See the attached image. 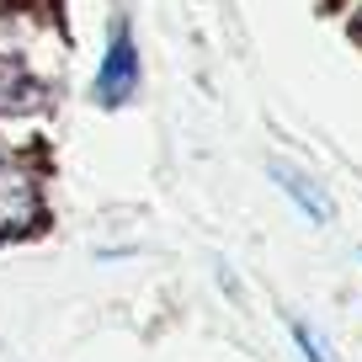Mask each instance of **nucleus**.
I'll use <instances>...</instances> for the list:
<instances>
[{
  "mask_svg": "<svg viewBox=\"0 0 362 362\" xmlns=\"http://www.w3.org/2000/svg\"><path fill=\"white\" fill-rule=\"evenodd\" d=\"M139 90V48L128 37V27H112L107 37V59L96 69V102L102 107H128Z\"/></svg>",
  "mask_w": 362,
  "mask_h": 362,
  "instance_id": "f257e3e1",
  "label": "nucleus"
},
{
  "mask_svg": "<svg viewBox=\"0 0 362 362\" xmlns=\"http://www.w3.org/2000/svg\"><path fill=\"white\" fill-rule=\"evenodd\" d=\"M43 218V203H37V187L22 165L0 155V240L11 235H27V229Z\"/></svg>",
  "mask_w": 362,
  "mask_h": 362,
  "instance_id": "f03ea898",
  "label": "nucleus"
},
{
  "mask_svg": "<svg viewBox=\"0 0 362 362\" xmlns=\"http://www.w3.org/2000/svg\"><path fill=\"white\" fill-rule=\"evenodd\" d=\"M272 176L283 181V192H288V197H293V203H298V214H309V218H315V224H330V214H336V208H330V197L320 192L315 181L304 176V170L283 165V160H272Z\"/></svg>",
  "mask_w": 362,
  "mask_h": 362,
  "instance_id": "7ed1b4c3",
  "label": "nucleus"
},
{
  "mask_svg": "<svg viewBox=\"0 0 362 362\" xmlns=\"http://www.w3.org/2000/svg\"><path fill=\"white\" fill-rule=\"evenodd\" d=\"M11 107H37V80L22 64L0 59V112H11Z\"/></svg>",
  "mask_w": 362,
  "mask_h": 362,
  "instance_id": "20e7f679",
  "label": "nucleus"
},
{
  "mask_svg": "<svg viewBox=\"0 0 362 362\" xmlns=\"http://www.w3.org/2000/svg\"><path fill=\"white\" fill-rule=\"evenodd\" d=\"M288 336L298 341V351H304V362H330V351H325V341L315 336V330L304 325V320H293V325H288Z\"/></svg>",
  "mask_w": 362,
  "mask_h": 362,
  "instance_id": "39448f33",
  "label": "nucleus"
}]
</instances>
